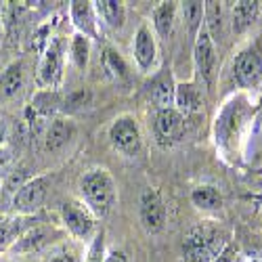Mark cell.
<instances>
[{
	"instance_id": "d6986e66",
	"label": "cell",
	"mask_w": 262,
	"mask_h": 262,
	"mask_svg": "<svg viewBox=\"0 0 262 262\" xmlns=\"http://www.w3.org/2000/svg\"><path fill=\"white\" fill-rule=\"evenodd\" d=\"M26 86V63L17 59L0 74V99H13Z\"/></svg>"
},
{
	"instance_id": "603a6c76",
	"label": "cell",
	"mask_w": 262,
	"mask_h": 262,
	"mask_svg": "<svg viewBox=\"0 0 262 262\" xmlns=\"http://www.w3.org/2000/svg\"><path fill=\"white\" fill-rule=\"evenodd\" d=\"M191 204L202 212H216L223 208V193L214 185H198L191 191Z\"/></svg>"
},
{
	"instance_id": "9c48e42d",
	"label": "cell",
	"mask_w": 262,
	"mask_h": 262,
	"mask_svg": "<svg viewBox=\"0 0 262 262\" xmlns=\"http://www.w3.org/2000/svg\"><path fill=\"white\" fill-rule=\"evenodd\" d=\"M139 218L147 235H158L164 231L168 221V208L158 189H145L139 198Z\"/></svg>"
},
{
	"instance_id": "52a82bcc",
	"label": "cell",
	"mask_w": 262,
	"mask_h": 262,
	"mask_svg": "<svg viewBox=\"0 0 262 262\" xmlns=\"http://www.w3.org/2000/svg\"><path fill=\"white\" fill-rule=\"evenodd\" d=\"M193 68L198 84L204 89H212L216 78V45L206 28H202L193 40Z\"/></svg>"
},
{
	"instance_id": "5b68a950",
	"label": "cell",
	"mask_w": 262,
	"mask_h": 262,
	"mask_svg": "<svg viewBox=\"0 0 262 262\" xmlns=\"http://www.w3.org/2000/svg\"><path fill=\"white\" fill-rule=\"evenodd\" d=\"M107 139L112 143V147L124 158H137L143 151V133L139 120L130 114H122L109 124Z\"/></svg>"
},
{
	"instance_id": "6da1fadb",
	"label": "cell",
	"mask_w": 262,
	"mask_h": 262,
	"mask_svg": "<svg viewBox=\"0 0 262 262\" xmlns=\"http://www.w3.org/2000/svg\"><path fill=\"white\" fill-rule=\"evenodd\" d=\"M252 114L254 105L250 95L246 93H235L221 105L212 126V139L221 158L227 160L237 151L239 139H242L248 122L252 120Z\"/></svg>"
},
{
	"instance_id": "e575fe53",
	"label": "cell",
	"mask_w": 262,
	"mask_h": 262,
	"mask_svg": "<svg viewBox=\"0 0 262 262\" xmlns=\"http://www.w3.org/2000/svg\"><path fill=\"white\" fill-rule=\"evenodd\" d=\"M0 45H3V21H0Z\"/></svg>"
},
{
	"instance_id": "cb8c5ba5",
	"label": "cell",
	"mask_w": 262,
	"mask_h": 262,
	"mask_svg": "<svg viewBox=\"0 0 262 262\" xmlns=\"http://www.w3.org/2000/svg\"><path fill=\"white\" fill-rule=\"evenodd\" d=\"M101 65L105 74L116 80V82H122V80H128L130 78V70H128V63L124 61V57L112 49V47H105L103 53H101Z\"/></svg>"
},
{
	"instance_id": "7a4b0ae2",
	"label": "cell",
	"mask_w": 262,
	"mask_h": 262,
	"mask_svg": "<svg viewBox=\"0 0 262 262\" xmlns=\"http://www.w3.org/2000/svg\"><path fill=\"white\" fill-rule=\"evenodd\" d=\"M80 202L89 208L97 218L112 214L118 204V185L107 168H91L82 174L78 183Z\"/></svg>"
},
{
	"instance_id": "83f0119b",
	"label": "cell",
	"mask_w": 262,
	"mask_h": 262,
	"mask_svg": "<svg viewBox=\"0 0 262 262\" xmlns=\"http://www.w3.org/2000/svg\"><path fill=\"white\" fill-rule=\"evenodd\" d=\"M89 101H91L89 91H78V93L68 95L65 101H61V109L63 112H74V109H80L84 105H89Z\"/></svg>"
},
{
	"instance_id": "277c9868",
	"label": "cell",
	"mask_w": 262,
	"mask_h": 262,
	"mask_svg": "<svg viewBox=\"0 0 262 262\" xmlns=\"http://www.w3.org/2000/svg\"><path fill=\"white\" fill-rule=\"evenodd\" d=\"M233 80L239 93L252 95L262 86V45L260 40L250 42L233 59Z\"/></svg>"
},
{
	"instance_id": "d4e9b609",
	"label": "cell",
	"mask_w": 262,
	"mask_h": 262,
	"mask_svg": "<svg viewBox=\"0 0 262 262\" xmlns=\"http://www.w3.org/2000/svg\"><path fill=\"white\" fill-rule=\"evenodd\" d=\"M181 13H183V21L187 26L189 36L195 40L198 32L204 28V3L198 0H189V3H181Z\"/></svg>"
},
{
	"instance_id": "4316f807",
	"label": "cell",
	"mask_w": 262,
	"mask_h": 262,
	"mask_svg": "<svg viewBox=\"0 0 262 262\" xmlns=\"http://www.w3.org/2000/svg\"><path fill=\"white\" fill-rule=\"evenodd\" d=\"M105 233L103 231H97L93 235V242L89 246V252H86V258L84 262H105Z\"/></svg>"
},
{
	"instance_id": "5bb4252c",
	"label": "cell",
	"mask_w": 262,
	"mask_h": 262,
	"mask_svg": "<svg viewBox=\"0 0 262 262\" xmlns=\"http://www.w3.org/2000/svg\"><path fill=\"white\" fill-rule=\"evenodd\" d=\"M70 19H72V26L76 28V34H82L89 40L99 38V19L93 3H86V0L70 3Z\"/></svg>"
},
{
	"instance_id": "d6a6232c",
	"label": "cell",
	"mask_w": 262,
	"mask_h": 262,
	"mask_svg": "<svg viewBox=\"0 0 262 262\" xmlns=\"http://www.w3.org/2000/svg\"><path fill=\"white\" fill-rule=\"evenodd\" d=\"M214 262H233V260H231V252H229V250H225V252H223L221 256H218Z\"/></svg>"
},
{
	"instance_id": "4fadbf2b",
	"label": "cell",
	"mask_w": 262,
	"mask_h": 262,
	"mask_svg": "<svg viewBox=\"0 0 262 262\" xmlns=\"http://www.w3.org/2000/svg\"><path fill=\"white\" fill-rule=\"evenodd\" d=\"M174 95H177V82L170 70H160V74H156L147 84V97L156 109H172Z\"/></svg>"
},
{
	"instance_id": "f1b7e54d",
	"label": "cell",
	"mask_w": 262,
	"mask_h": 262,
	"mask_svg": "<svg viewBox=\"0 0 262 262\" xmlns=\"http://www.w3.org/2000/svg\"><path fill=\"white\" fill-rule=\"evenodd\" d=\"M11 149H0V191H3V185L7 181V177L11 174Z\"/></svg>"
},
{
	"instance_id": "ac0fdd59",
	"label": "cell",
	"mask_w": 262,
	"mask_h": 262,
	"mask_svg": "<svg viewBox=\"0 0 262 262\" xmlns=\"http://www.w3.org/2000/svg\"><path fill=\"white\" fill-rule=\"evenodd\" d=\"M174 109L181 112L185 118L200 112L202 109V89L198 82H177Z\"/></svg>"
},
{
	"instance_id": "ba28073f",
	"label": "cell",
	"mask_w": 262,
	"mask_h": 262,
	"mask_svg": "<svg viewBox=\"0 0 262 262\" xmlns=\"http://www.w3.org/2000/svg\"><path fill=\"white\" fill-rule=\"evenodd\" d=\"M151 128H154V139L160 147L168 149L174 147L185 135V116L177 109H154L151 116Z\"/></svg>"
},
{
	"instance_id": "30bf717a",
	"label": "cell",
	"mask_w": 262,
	"mask_h": 262,
	"mask_svg": "<svg viewBox=\"0 0 262 262\" xmlns=\"http://www.w3.org/2000/svg\"><path fill=\"white\" fill-rule=\"evenodd\" d=\"M47 193H49V179L47 177L28 179L15 193V198L11 202V210L17 216H32L42 208V204L47 200Z\"/></svg>"
},
{
	"instance_id": "8992f818",
	"label": "cell",
	"mask_w": 262,
	"mask_h": 262,
	"mask_svg": "<svg viewBox=\"0 0 262 262\" xmlns=\"http://www.w3.org/2000/svg\"><path fill=\"white\" fill-rule=\"evenodd\" d=\"M63 42L59 38L49 40L47 49L42 51L38 72H36V84L40 86V91H57L63 82Z\"/></svg>"
},
{
	"instance_id": "8fae6325",
	"label": "cell",
	"mask_w": 262,
	"mask_h": 262,
	"mask_svg": "<svg viewBox=\"0 0 262 262\" xmlns=\"http://www.w3.org/2000/svg\"><path fill=\"white\" fill-rule=\"evenodd\" d=\"M61 223L76 239H89L91 235H95L97 216L80 200H68L61 206Z\"/></svg>"
},
{
	"instance_id": "4dcf8cb0",
	"label": "cell",
	"mask_w": 262,
	"mask_h": 262,
	"mask_svg": "<svg viewBox=\"0 0 262 262\" xmlns=\"http://www.w3.org/2000/svg\"><path fill=\"white\" fill-rule=\"evenodd\" d=\"M105 262H130L124 250H107Z\"/></svg>"
},
{
	"instance_id": "7402d4cb",
	"label": "cell",
	"mask_w": 262,
	"mask_h": 262,
	"mask_svg": "<svg viewBox=\"0 0 262 262\" xmlns=\"http://www.w3.org/2000/svg\"><path fill=\"white\" fill-rule=\"evenodd\" d=\"M225 7L223 3H204V28L208 30L212 42L216 45L225 36Z\"/></svg>"
},
{
	"instance_id": "f546056e",
	"label": "cell",
	"mask_w": 262,
	"mask_h": 262,
	"mask_svg": "<svg viewBox=\"0 0 262 262\" xmlns=\"http://www.w3.org/2000/svg\"><path fill=\"white\" fill-rule=\"evenodd\" d=\"M7 139H9V120L3 109H0V149H5Z\"/></svg>"
},
{
	"instance_id": "2e32d148",
	"label": "cell",
	"mask_w": 262,
	"mask_h": 262,
	"mask_svg": "<svg viewBox=\"0 0 262 262\" xmlns=\"http://www.w3.org/2000/svg\"><path fill=\"white\" fill-rule=\"evenodd\" d=\"M258 17H260V3H256V0H239V3H233L231 17H229L231 32L235 36L246 34L258 21Z\"/></svg>"
},
{
	"instance_id": "836d02e7",
	"label": "cell",
	"mask_w": 262,
	"mask_h": 262,
	"mask_svg": "<svg viewBox=\"0 0 262 262\" xmlns=\"http://www.w3.org/2000/svg\"><path fill=\"white\" fill-rule=\"evenodd\" d=\"M242 262H262V260H258V258H244Z\"/></svg>"
},
{
	"instance_id": "484cf974",
	"label": "cell",
	"mask_w": 262,
	"mask_h": 262,
	"mask_svg": "<svg viewBox=\"0 0 262 262\" xmlns=\"http://www.w3.org/2000/svg\"><path fill=\"white\" fill-rule=\"evenodd\" d=\"M70 59L74 63V68L84 72L89 68V61H91V40L82 36V34H74L72 42H70Z\"/></svg>"
},
{
	"instance_id": "9a60e30c",
	"label": "cell",
	"mask_w": 262,
	"mask_h": 262,
	"mask_svg": "<svg viewBox=\"0 0 262 262\" xmlns=\"http://www.w3.org/2000/svg\"><path fill=\"white\" fill-rule=\"evenodd\" d=\"M76 137V122L68 116H55L45 133V145L49 151H59Z\"/></svg>"
},
{
	"instance_id": "1f68e13d",
	"label": "cell",
	"mask_w": 262,
	"mask_h": 262,
	"mask_svg": "<svg viewBox=\"0 0 262 262\" xmlns=\"http://www.w3.org/2000/svg\"><path fill=\"white\" fill-rule=\"evenodd\" d=\"M49 262H78V258L72 252H57V254L51 256Z\"/></svg>"
},
{
	"instance_id": "44dd1931",
	"label": "cell",
	"mask_w": 262,
	"mask_h": 262,
	"mask_svg": "<svg viewBox=\"0 0 262 262\" xmlns=\"http://www.w3.org/2000/svg\"><path fill=\"white\" fill-rule=\"evenodd\" d=\"M177 13H179V3H160L154 11H151V24H154V34L168 40L174 32V24H177Z\"/></svg>"
},
{
	"instance_id": "d590c367",
	"label": "cell",
	"mask_w": 262,
	"mask_h": 262,
	"mask_svg": "<svg viewBox=\"0 0 262 262\" xmlns=\"http://www.w3.org/2000/svg\"><path fill=\"white\" fill-rule=\"evenodd\" d=\"M258 105H262V86H260V99H258Z\"/></svg>"
},
{
	"instance_id": "3957f363",
	"label": "cell",
	"mask_w": 262,
	"mask_h": 262,
	"mask_svg": "<svg viewBox=\"0 0 262 262\" xmlns=\"http://www.w3.org/2000/svg\"><path fill=\"white\" fill-rule=\"evenodd\" d=\"M229 233L221 225L204 223L183 237V262H214L227 250Z\"/></svg>"
},
{
	"instance_id": "7c38bea8",
	"label": "cell",
	"mask_w": 262,
	"mask_h": 262,
	"mask_svg": "<svg viewBox=\"0 0 262 262\" xmlns=\"http://www.w3.org/2000/svg\"><path fill=\"white\" fill-rule=\"evenodd\" d=\"M133 59L143 74H151L158 63V36L149 24H141L133 40Z\"/></svg>"
},
{
	"instance_id": "ffe728a7",
	"label": "cell",
	"mask_w": 262,
	"mask_h": 262,
	"mask_svg": "<svg viewBox=\"0 0 262 262\" xmlns=\"http://www.w3.org/2000/svg\"><path fill=\"white\" fill-rule=\"evenodd\" d=\"M99 24L109 30H122L126 26V5L120 0H97L93 3Z\"/></svg>"
},
{
	"instance_id": "e0dca14e",
	"label": "cell",
	"mask_w": 262,
	"mask_h": 262,
	"mask_svg": "<svg viewBox=\"0 0 262 262\" xmlns=\"http://www.w3.org/2000/svg\"><path fill=\"white\" fill-rule=\"evenodd\" d=\"M49 237H51V231L47 227L32 225L30 229H26L9 246V252H13V254H32V252H38L40 248H45L49 244Z\"/></svg>"
}]
</instances>
